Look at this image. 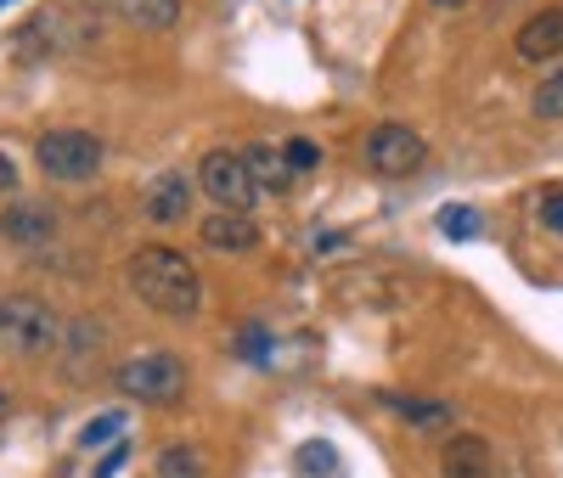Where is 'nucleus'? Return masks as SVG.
<instances>
[{"instance_id": "f257e3e1", "label": "nucleus", "mask_w": 563, "mask_h": 478, "mask_svg": "<svg viewBox=\"0 0 563 478\" xmlns=\"http://www.w3.org/2000/svg\"><path fill=\"white\" fill-rule=\"evenodd\" d=\"M130 287H135V299L147 304L153 315H169V321H192L203 310V276H198V265L186 259L180 248H169V243L135 248Z\"/></svg>"}, {"instance_id": "f03ea898", "label": "nucleus", "mask_w": 563, "mask_h": 478, "mask_svg": "<svg viewBox=\"0 0 563 478\" xmlns=\"http://www.w3.org/2000/svg\"><path fill=\"white\" fill-rule=\"evenodd\" d=\"M0 344L12 355H57L63 349V321L45 299L12 293V299H0Z\"/></svg>"}, {"instance_id": "7ed1b4c3", "label": "nucleus", "mask_w": 563, "mask_h": 478, "mask_svg": "<svg viewBox=\"0 0 563 478\" xmlns=\"http://www.w3.org/2000/svg\"><path fill=\"white\" fill-rule=\"evenodd\" d=\"M34 164H40L45 180H57V186H85V180H97V169H102V141L90 130H45L34 141Z\"/></svg>"}, {"instance_id": "20e7f679", "label": "nucleus", "mask_w": 563, "mask_h": 478, "mask_svg": "<svg viewBox=\"0 0 563 478\" xmlns=\"http://www.w3.org/2000/svg\"><path fill=\"white\" fill-rule=\"evenodd\" d=\"M113 389L135 405H175L186 394V366L164 349H147V355H130L119 371H113Z\"/></svg>"}, {"instance_id": "39448f33", "label": "nucleus", "mask_w": 563, "mask_h": 478, "mask_svg": "<svg viewBox=\"0 0 563 478\" xmlns=\"http://www.w3.org/2000/svg\"><path fill=\"white\" fill-rule=\"evenodd\" d=\"M198 186H203V198H209L214 209H243V214H249L254 198H260L249 158H243V153H225V147H214V153L198 164Z\"/></svg>"}, {"instance_id": "423d86ee", "label": "nucleus", "mask_w": 563, "mask_h": 478, "mask_svg": "<svg viewBox=\"0 0 563 478\" xmlns=\"http://www.w3.org/2000/svg\"><path fill=\"white\" fill-rule=\"evenodd\" d=\"M366 164L378 169L384 180H400V175H417L429 164V141L406 124H378L366 135Z\"/></svg>"}, {"instance_id": "0eeeda50", "label": "nucleus", "mask_w": 563, "mask_h": 478, "mask_svg": "<svg viewBox=\"0 0 563 478\" xmlns=\"http://www.w3.org/2000/svg\"><path fill=\"white\" fill-rule=\"evenodd\" d=\"M198 231H203V248H214V254H254L260 248V225L243 209H214Z\"/></svg>"}, {"instance_id": "6e6552de", "label": "nucleus", "mask_w": 563, "mask_h": 478, "mask_svg": "<svg viewBox=\"0 0 563 478\" xmlns=\"http://www.w3.org/2000/svg\"><path fill=\"white\" fill-rule=\"evenodd\" d=\"M440 478H496L485 434H451L440 451Z\"/></svg>"}, {"instance_id": "1a4fd4ad", "label": "nucleus", "mask_w": 563, "mask_h": 478, "mask_svg": "<svg viewBox=\"0 0 563 478\" xmlns=\"http://www.w3.org/2000/svg\"><path fill=\"white\" fill-rule=\"evenodd\" d=\"M186 209H192V180L186 175H158L147 186V198H141V214H147L153 225H180Z\"/></svg>"}, {"instance_id": "9d476101", "label": "nucleus", "mask_w": 563, "mask_h": 478, "mask_svg": "<svg viewBox=\"0 0 563 478\" xmlns=\"http://www.w3.org/2000/svg\"><path fill=\"white\" fill-rule=\"evenodd\" d=\"M0 231H7L18 248H45V243H52V231H57V214L45 203H12L7 220H0Z\"/></svg>"}, {"instance_id": "9b49d317", "label": "nucleus", "mask_w": 563, "mask_h": 478, "mask_svg": "<svg viewBox=\"0 0 563 478\" xmlns=\"http://www.w3.org/2000/svg\"><path fill=\"white\" fill-rule=\"evenodd\" d=\"M563 52V12L552 7V12H536L525 29H519V57L525 63H547V57H558Z\"/></svg>"}, {"instance_id": "f8f14e48", "label": "nucleus", "mask_w": 563, "mask_h": 478, "mask_svg": "<svg viewBox=\"0 0 563 478\" xmlns=\"http://www.w3.org/2000/svg\"><path fill=\"white\" fill-rule=\"evenodd\" d=\"M384 405L400 411V416L417 427V434H445V427L456 422L451 400H417V394H389V389H384Z\"/></svg>"}, {"instance_id": "ddd939ff", "label": "nucleus", "mask_w": 563, "mask_h": 478, "mask_svg": "<svg viewBox=\"0 0 563 478\" xmlns=\"http://www.w3.org/2000/svg\"><path fill=\"white\" fill-rule=\"evenodd\" d=\"M243 158H249V169H254V186H260V191H288L294 169H288V153H282V147H271V141H254V147H249Z\"/></svg>"}, {"instance_id": "4468645a", "label": "nucleus", "mask_w": 563, "mask_h": 478, "mask_svg": "<svg viewBox=\"0 0 563 478\" xmlns=\"http://www.w3.org/2000/svg\"><path fill=\"white\" fill-rule=\"evenodd\" d=\"M113 7H119V18H124V23L153 29V34L175 29V18H180V0H113Z\"/></svg>"}, {"instance_id": "2eb2a0df", "label": "nucleus", "mask_w": 563, "mask_h": 478, "mask_svg": "<svg viewBox=\"0 0 563 478\" xmlns=\"http://www.w3.org/2000/svg\"><path fill=\"white\" fill-rule=\"evenodd\" d=\"M57 40H63V18H57V12H40V18L23 23V34H18V57H23V63L52 57V52H57Z\"/></svg>"}, {"instance_id": "dca6fc26", "label": "nucleus", "mask_w": 563, "mask_h": 478, "mask_svg": "<svg viewBox=\"0 0 563 478\" xmlns=\"http://www.w3.org/2000/svg\"><path fill=\"white\" fill-rule=\"evenodd\" d=\"M153 478H209V456L198 445H164L153 462Z\"/></svg>"}, {"instance_id": "f3484780", "label": "nucleus", "mask_w": 563, "mask_h": 478, "mask_svg": "<svg viewBox=\"0 0 563 478\" xmlns=\"http://www.w3.org/2000/svg\"><path fill=\"white\" fill-rule=\"evenodd\" d=\"M68 344H74V349H63V366H68L74 377H85L90 366H97V355H102V326H90V321L68 326Z\"/></svg>"}, {"instance_id": "a211bd4d", "label": "nucleus", "mask_w": 563, "mask_h": 478, "mask_svg": "<svg viewBox=\"0 0 563 478\" xmlns=\"http://www.w3.org/2000/svg\"><path fill=\"white\" fill-rule=\"evenodd\" d=\"M530 108H536V119H552V124L563 119V68L536 85V102H530Z\"/></svg>"}, {"instance_id": "6ab92c4d", "label": "nucleus", "mask_w": 563, "mask_h": 478, "mask_svg": "<svg viewBox=\"0 0 563 478\" xmlns=\"http://www.w3.org/2000/svg\"><path fill=\"white\" fill-rule=\"evenodd\" d=\"M440 231L451 236V243H467V236H479V209H467V203H451L440 214Z\"/></svg>"}, {"instance_id": "aec40b11", "label": "nucleus", "mask_w": 563, "mask_h": 478, "mask_svg": "<svg viewBox=\"0 0 563 478\" xmlns=\"http://www.w3.org/2000/svg\"><path fill=\"white\" fill-rule=\"evenodd\" d=\"M299 473H339V451L321 445V440L299 445Z\"/></svg>"}, {"instance_id": "412c9836", "label": "nucleus", "mask_w": 563, "mask_h": 478, "mask_svg": "<svg viewBox=\"0 0 563 478\" xmlns=\"http://www.w3.org/2000/svg\"><path fill=\"white\" fill-rule=\"evenodd\" d=\"M282 153H288V169H294V175H310V169L321 164V147H316L310 135H294V141H288V147H282Z\"/></svg>"}, {"instance_id": "4be33fe9", "label": "nucleus", "mask_w": 563, "mask_h": 478, "mask_svg": "<svg viewBox=\"0 0 563 478\" xmlns=\"http://www.w3.org/2000/svg\"><path fill=\"white\" fill-rule=\"evenodd\" d=\"M536 214H541V225H547V231H558V236H563V186L541 191V198H536Z\"/></svg>"}, {"instance_id": "5701e85b", "label": "nucleus", "mask_w": 563, "mask_h": 478, "mask_svg": "<svg viewBox=\"0 0 563 478\" xmlns=\"http://www.w3.org/2000/svg\"><path fill=\"white\" fill-rule=\"evenodd\" d=\"M124 427V416H97V422H85V434H79V445L85 451H97V445H108L113 434Z\"/></svg>"}, {"instance_id": "b1692460", "label": "nucleus", "mask_w": 563, "mask_h": 478, "mask_svg": "<svg viewBox=\"0 0 563 478\" xmlns=\"http://www.w3.org/2000/svg\"><path fill=\"white\" fill-rule=\"evenodd\" d=\"M238 349H243V360H271V338H265L260 326L243 332V344H238Z\"/></svg>"}, {"instance_id": "393cba45", "label": "nucleus", "mask_w": 563, "mask_h": 478, "mask_svg": "<svg viewBox=\"0 0 563 478\" xmlns=\"http://www.w3.org/2000/svg\"><path fill=\"white\" fill-rule=\"evenodd\" d=\"M12 186H18V164L0 153V191H12Z\"/></svg>"}, {"instance_id": "a878e982", "label": "nucleus", "mask_w": 563, "mask_h": 478, "mask_svg": "<svg viewBox=\"0 0 563 478\" xmlns=\"http://www.w3.org/2000/svg\"><path fill=\"white\" fill-rule=\"evenodd\" d=\"M434 7H440V12H456V7H467V0H434Z\"/></svg>"}, {"instance_id": "bb28decb", "label": "nucleus", "mask_w": 563, "mask_h": 478, "mask_svg": "<svg viewBox=\"0 0 563 478\" xmlns=\"http://www.w3.org/2000/svg\"><path fill=\"white\" fill-rule=\"evenodd\" d=\"M7 411H12V400H7V389H0V422H7Z\"/></svg>"}, {"instance_id": "cd10ccee", "label": "nucleus", "mask_w": 563, "mask_h": 478, "mask_svg": "<svg viewBox=\"0 0 563 478\" xmlns=\"http://www.w3.org/2000/svg\"><path fill=\"white\" fill-rule=\"evenodd\" d=\"M0 7H12V0H0Z\"/></svg>"}]
</instances>
